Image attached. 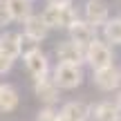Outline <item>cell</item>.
Wrapping results in <instances>:
<instances>
[{"label": "cell", "mask_w": 121, "mask_h": 121, "mask_svg": "<svg viewBox=\"0 0 121 121\" xmlns=\"http://www.w3.org/2000/svg\"><path fill=\"white\" fill-rule=\"evenodd\" d=\"M103 40L108 45H121V16L103 22Z\"/></svg>", "instance_id": "cell-12"}, {"label": "cell", "mask_w": 121, "mask_h": 121, "mask_svg": "<svg viewBox=\"0 0 121 121\" xmlns=\"http://www.w3.org/2000/svg\"><path fill=\"white\" fill-rule=\"evenodd\" d=\"M87 117H90V108L83 101H69L58 112V121H85Z\"/></svg>", "instance_id": "cell-8"}, {"label": "cell", "mask_w": 121, "mask_h": 121, "mask_svg": "<svg viewBox=\"0 0 121 121\" xmlns=\"http://www.w3.org/2000/svg\"><path fill=\"white\" fill-rule=\"evenodd\" d=\"M47 31H49V27L45 25V20L40 16H34V13H31V16L25 20V34L31 36V38H36L38 43L47 36Z\"/></svg>", "instance_id": "cell-11"}, {"label": "cell", "mask_w": 121, "mask_h": 121, "mask_svg": "<svg viewBox=\"0 0 121 121\" xmlns=\"http://www.w3.org/2000/svg\"><path fill=\"white\" fill-rule=\"evenodd\" d=\"M69 40L87 47L92 40H96V27H92L90 22H85V20H76L69 27Z\"/></svg>", "instance_id": "cell-6"}, {"label": "cell", "mask_w": 121, "mask_h": 121, "mask_svg": "<svg viewBox=\"0 0 121 121\" xmlns=\"http://www.w3.org/2000/svg\"><path fill=\"white\" fill-rule=\"evenodd\" d=\"M49 4H56V7H63V4H72V0H47Z\"/></svg>", "instance_id": "cell-21"}, {"label": "cell", "mask_w": 121, "mask_h": 121, "mask_svg": "<svg viewBox=\"0 0 121 121\" xmlns=\"http://www.w3.org/2000/svg\"><path fill=\"white\" fill-rule=\"evenodd\" d=\"M0 52L7 54V56L13 58V60L20 56V47H18V34H13V31H4V34L0 36Z\"/></svg>", "instance_id": "cell-14"}, {"label": "cell", "mask_w": 121, "mask_h": 121, "mask_svg": "<svg viewBox=\"0 0 121 121\" xmlns=\"http://www.w3.org/2000/svg\"><path fill=\"white\" fill-rule=\"evenodd\" d=\"M83 13H85V22H90L92 27H99L108 20V2L105 0H87L85 7H83Z\"/></svg>", "instance_id": "cell-5"}, {"label": "cell", "mask_w": 121, "mask_h": 121, "mask_svg": "<svg viewBox=\"0 0 121 121\" xmlns=\"http://www.w3.org/2000/svg\"><path fill=\"white\" fill-rule=\"evenodd\" d=\"M18 47H20L22 56H27V54H31V52L38 49V40L31 38V36H27V34H18Z\"/></svg>", "instance_id": "cell-17"}, {"label": "cell", "mask_w": 121, "mask_h": 121, "mask_svg": "<svg viewBox=\"0 0 121 121\" xmlns=\"http://www.w3.org/2000/svg\"><path fill=\"white\" fill-rule=\"evenodd\" d=\"M25 67L34 78H43V76H47V72H49V60L40 49H36V52H31V54L25 56Z\"/></svg>", "instance_id": "cell-7"}, {"label": "cell", "mask_w": 121, "mask_h": 121, "mask_svg": "<svg viewBox=\"0 0 121 121\" xmlns=\"http://www.w3.org/2000/svg\"><path fill=\"white\" fill-rule=\"evenodd\" d=\"M9 11H11V20L25 22L31 16V0H7Z\"/></svg>", "instance_id": "cell-15"}, {"label": "cell", "mask_w": 121, "mask_h": 121, "mask_svg": "<svg viewBox=\"0 0 121 121\" xmlns=\"http://www.w3.org/2000/svg\"><path fill=\"white\" fill-rule=\"evenodd\" d=\"M11 65H13V58H9L7 54L0 52V74H7L11 69Z\"/></svg>", "instance_id": "cell-20"}, {"label": "cell", "mask_w": 121, "mask_h": 121, "mask_svg": "<svg viewBox=\"0 0 121 121\" xmlns=\"http://www.w3.org/2000/svg\"><path fill=\"white\" fill-rule=\"evenodd\" d=\"M94 85L101 92H114L121 87V69L117 65H108L103 69H94Z\"/></svg>", "instance_id": "cell-3"}, {"label": "cell", "mask_w": 121, "mask_h": 121, "mask_svg": "<svg viewBox=\"0 0 121 121\" xmlns=\"http://www.w3.org/2000/svg\"><path fill=\"white\" fill-rule=\"evenodd\" d=\"M38 121H58V112L52 105H47V108H43L38 112Z\"/></svg>", "instance_id": "cell-19"}, {"label": "cell", "mask_w": 121, "mask_h": 121, "mask_svg": "<svg viewBox=\"0 0 121 121\" xmlns=\"http://www.w3.org/2000/svg\"><path fill=\"white\" fill-rule=\"evenodd\" d=\"M54 83L58 85V90H74L83 83V69L81 65L72 63H58L54 69Z\"/></svg>", "instance_id": "cell-2"}, {"label": "cell", "mask_w": 121, "mask_h": 121, "mask_svg": "<svg viewBox=\"0 0 121 121\" xmlns=\"http://www.w3.org/2000/svg\"><path fill=\"white\" fill-rule=\"evenodd\" d=\"M18 92L11 85H0V112H11L18 108Z\"/></svg>", "instance_id": "cell-13"}, {"label": "cell", "mask_w": 121, "mask_h": 121, "mask_svg": "<svg viewBox=\"0 0 121 121\" xmlns=\"http://www.w3.org/2000/svg\"><path fill=\"white\" fill-rule=\"evenodd\" d=\"M34 92H36V96H38L40 101H45L47 105H52L54 101L58 99V85L54 83V78H47V76L36 78Z\"/></svg>", "instance_id": "cell-9"}, {"label": "cell", "mask_w": 121, "mask_h": 121, "mask_svg": "<svg viewBox=\"0 0 121 121\" xmlns=\"http://www.w3.org/2000/svg\"><path fill=\"white\" fill-rule=\"evenodd\" d=\"M56 56L60 63H72V65H81L85 63V47L74 40H63L56 47Z\"/></svg>", "instance_id": "cell-4"}, {"label": "cell", "mask_w": 121, "mask_h": 121, "mask_svg": "<svg viewBox=\"0 0 121 121\" xmlns=\"http://www.w3.org/2000/svg\"><path fill=\"white\" fill-rule=\"evenodd\" d=\"M117 105H119V110H121V90H119V96H117Z\"/></svg>", "instance_id": "cell-22"}, {"label": "cell", "mask_w": 121, "mask_h": 121, "mask_svg": "<svg viewBox=\"0 0 121 121\" xmlns=\"http://www.w3.org/2000/svg\"><path fill=\"white\" fill-rule=\"evenodd\" d=\"M85 60L90 63L92 69H103L108 65H114V52L112 45H108L105 40H92L85 47Z\"/></svg>", "instance_id": "cell-1"}, {"label": "cell", "mask_w": 121, "mask_h": 121, "mask_svg": "<svg viewBox=\"0 0 121 121\" xmlns=\"http://www.w3.org/2000/svg\"><path fill=\"white\" fill-rule=\"evenodd\" d=\"M94 121H121V110L117 101H101L94 110H90Z\"/></svg>", "instance_id": "cell-10"}, {"label": "cell", "mask_w": 121, "mask_h": 121, "mask_svg": "<svg viewBox=\"0 0 121 121\" xmlns=\"http://www.w3.org/2000/svg\"><path fill=\"white\" fill-rule=\"evenodd\" d=\"M40 18L45 20V25H47L49 29H58V22H60V7L49 4V7L40 13Z\"/></svg>", "instance_id": "cell-16"}, {"label": "cell", "mask_w": 121, "mask_h": 121, "mask_svg": "<svg viewBox=\"0 0 121 121\" xmlns=\"http://www.w3.org/2000/svg\"><path fill=\"white\" fill-rule=\"evenodd\" d=\"M11 22V11H9V2L7 0H0V27L9 25Z\"/></svg>", "instance_id": "cell-18"}, {"label": "cell", "mask_w": 121, "mask_h": 121, "mask_svg": "<svg viewBox=\"0 0 121 121\" xmlns=\"http://www.w3.org/2000/svg\"><path fill=\"white\" fill-rule=\"evenodd\" d=\"M119 69H121V67H119Z\"/></svg>", "instance_id": "cell-23"}]
</instances>
